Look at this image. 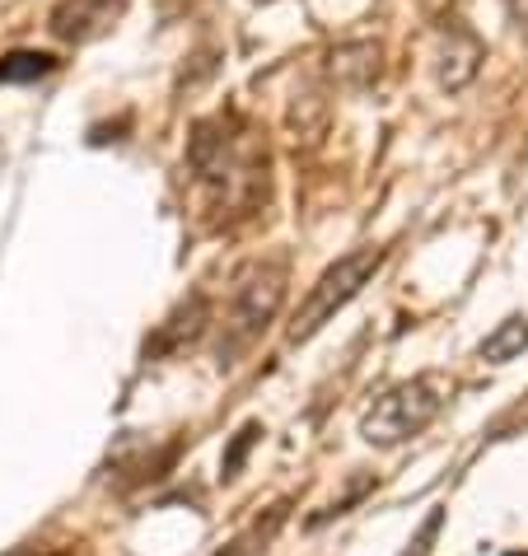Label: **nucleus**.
Instances as JSON below:
<instances>
[{"label":"nucleus","instance_id":"nucleus-1","mask_svg":"<svg viewBox=\"0 0 528 556\" xmlns=\"http://www.w3.org/2000/svg\"><path fill=\"white\" fill-rule=\"evenodd\" d=\"M188 164L221 211L248 215L267 197V146L235 113H215L197 122L188 141Z\"/></svg>","mask_w":528,"mask_h":556},{"label":"nucleus","instance_id":"nucleus-2","mask_svg":"<svg viewBox=\"0 0 528 556\" xmlns=\"http://www.w3.org/2000/svg\"><path fill=\"white\" fill-rule=\"evenodd\" d=\"M286 286H290L286 257H262L253 267L239 271L235 300H229V318H225V337H221V346H215V365L221 369L239 365V355L272 328L276 314H281Z\"/></svg>","mask_w":528,"mask_h":556},{"label":"nucleus","instance_id":"nucleus-3","mask_svg":"<svg viewBox=\"0 0 528 556\" xmlns=\"http://www.w3.org/2000/svg\"><path fill=\"white\" fill-rule=\"evenodd\" d=\"M449 403V379L444 375H416L393 383L388 393H379L361 416V440L375 450H398V444L416 440L422 430L444 412Z\"/></svg>","mask_w":528,"mask_h":556},{"label":"nucleus","instance_id":"nucleus-4","mask_svg":"<svg viewBox=\"0 0 528 556\" xmlns=\"http://www.w3.org/2000/svg\"><path fill=\"white\" fill-rule=\"evenodd\" d=\"M384 267V249H355V253H347V257H337L328 271L318 276L314 286H309V295H304V304L294 308V318H290V328H286V342L290 346H304L309 337H318L328 323L347 308L361 290L369 286V276H375Z\"/></svg>","mask_w":528,"mask_h":556},{"label":"nucleus","instance_id":"nucleus-5","mask_svg":"<svg viewBox=\"0 0 528 556\" xmlns=\"http://www.w3.org/2000/svg\"><path fill=\"white\" fill-rule=\"evenodd\" d=\"M122 14H127V0H56L48 14V34L71 48H85V42L113 34Z\"/></svg>","mask_w":528,"mask_h":556},{"label":"nucleus","instance_id":"nucleus-6","mask_svg":"<svg viewBox=\"0 0 528 556\" xmlns=\"http://www.w3.org/2000/svg\"><path fill=\"white\" fill-rule=\"evenodd\" d=\"M481 61H487V48H481V38L473 28L463 20H444L440 24V52H435V80H440L444 94H463V89L477 80Z\"/></svg>","mask_w":528,"mask_h":556},{"label":"nucleus","instance_id":"nucleus-7","mask_svg":"<svg viewBox=\"0 0 528 556\" xmlns=\"http://www.w3.org/2000/svg\"><path fill=\"white\" fill-rule=\"evenodd\" d=\"M384 75V48L375 38H351V42H337L328 52V80L337 89H351V94H361Z\"/></svg>","mask_w":528,"mask_h":556},{"label":"nucleus","instance_id":"nucleus-8","mask_svg":"<svg viewBox=\"0 0 528 556\" xmlns=\"http://www.w3.org/2000/svg\"><path fill=\"white\" fill-rule=\"evenodd\" d=\"M206 328H211V304H206V295H188V300L174 308V314L160 323V332L146 342V355H183L188 346H197L201 337H206Z\"/></svg>","mask_w":528,"mask_h":556},{"label":"nucleus","instance_id":"nucleus-9","mask_svg":"<svg viewBox=\"0 0 528 556\" xmlns=\"http://www.w3.org/2000/svg\"><path fill=\"white\" fill-rule=\"evenodd\" d=\"M290 131H294V141L304 136L309 146L323 141V131H328V99H323L318 89L294 94V103H290Z\"/></svg>","mask_w":528,"mask_h":556},{"label":"nucleus","instance_id":"nucleus-10","mask_svg":"<svg viewBox=\"0 0 528 556\" xmlns=\"http://www.w3.org/2000/svg\"><path fill=\"white\" fill-rule=\"evenodd\" d=\"M524 351H528V318H505L501 328L481 342V361L505 365V361H515V355H524Z\"/></svg>","mask_w":528,"mask_h":556},{"label":"nucleus","instance_id":"nucleus-11","mask_svg":"<svg viewBox=\"0 0 528 556\" xmlns=\"http://www.w3.org/2000/svg\"><path fill=\"white\" fill-rule=\"evenodd\" d=\"M61 61L52 52H10L0 56V85H28V80H42L52 75Z\"/></svg>","mask_w":528,"mask_h":556},{"label":"nucleus","instance_id":"nucleus-12","mask_svg":"<svg viewBox=\"0 0 528 556\" xmlns=\"http://www.w3.org/2000/svg\"><path fill=\"white\" fill-rule=\"evenodd\" d=\"M281 519H286V505H276L272 515H267V523H253V533L235 538V547H229V552H221V556H253L262 543H272V533L281 529Z\"/></svg>","mask_w":528,"mask_h":556},{"label":"nucleus","instance_id":"nucleus-13","mask_svg":"<svg viewBox=\"0 0 528 556\" xmlns=\"http://www.w3.org/2000/svg\"><path fill=\"white\" fill-rule=\"evenodd\" d=\"M440 529H444V509H430L426 523H422V533L412 538L407 552H402V556H430V543H435V538H440Z\"/></svg>","mask_w":528,"mask_h":556},{"label":"nucleus","instance_id":"nucleus-14","mask_svg":"<svg viewBox=\"0 0 528 556\" xmlns=\"http://www.w3.org/2000/svg\"><path fill=\"white\" fill-rule=\"evenodd\" d=\"M253 440H257V426H243L239 435H235V444H229V454H225V477H235L243 468V458H248V450H253Z\"/></svg>","mask_w":528,"mask_h":556},{"label":"nucleus","instance_id":"nucleus-15","mask_svg":"<svg viewBox=\"0 0 528 556\" xmlns=\"http://www.w3.org/2000/svg\"><path fill=\"white\" fill-rule=\"evenodd\" d=\"M505 14H510V24L524 34V28H528V0H505Z\"/></svg>","mask_w":528,"mask_h":556}]
</instances>
